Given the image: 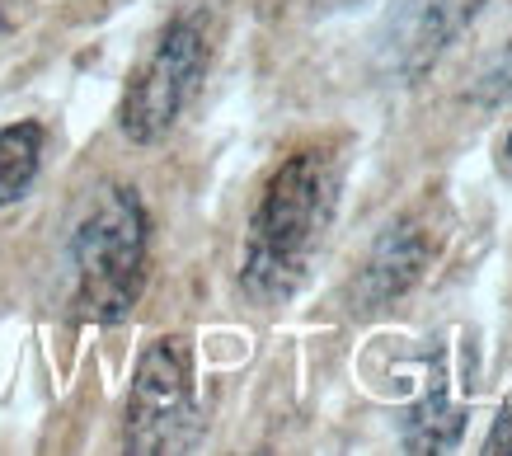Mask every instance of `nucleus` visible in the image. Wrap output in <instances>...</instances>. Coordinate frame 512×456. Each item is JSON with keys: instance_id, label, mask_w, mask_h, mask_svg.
Here are the masks:
<instances>
[{"instance_id": "nucleus-1", "label": "nucleus", "mask_w": 512, "mask_h": 456, "mask_svg": "<svg viewBox=\"0 0 512 456\" xmlns=\"http://www.w3.org/2000/svg\"><path fill=\"white\" fill-rule=\"evenodd\" d=\"M334 203H339V170L325 151L306 146L273 170L240 250V287L249 301H287L306 283Z\"/></svg>"}, {"instance_id": "nucleus-2", "label": "nucleus", "mask_w": 512, "mask_h": 456, "mask_svg": "<svg viewBox=\"0 0 512 456\" xmlns=\"http://www.w3.org/2000/svg\"><path fill=\"white\" fill-rule=\"evenodd\" d=\"M151 221L132 184H109L71 236V306L90 325H118L146 287Z\"/></svg>"}, {"instance_id": "nucleus-3", "label": "nucleus", "mask_w": 512, "mask_h": 456, "mask_svg": "<svg viewBox=\"0 0 512 456\" xmlns=\"http://www.w3.org/2000/svg\"><path fill=\"white\" fill-rule=\"evenodd\" d=\"M202 71H207V24L198 15H179L165 24L156 38L151 57L141 62L132 76L118 109V127L132 146H156L179 113L188 109V99L198 95Z\"/></svg>"}, {"instance_id": "nucleus-4", "label": "nucleus", "mask_w": 512, "mask_h": 456, "mask_svg": "<svg viewBox=\"0 0 512 456\" xmlns=\"http://www.w3.org/2000/svg\"><path fill=\"white\" fill-rule=\"evenodd\" d=\"M123 433L132 456H170L198 447L202 409L184 339H160L156 348H146L137 377H132V395H127Z\"/></svg>"}, {"instance_id": "nucleus-5", "label": "nucleus", "mask_w": 512, "mask_h": 456, "mask_svg": "<svg viewBox=\"0 0 512 456\" xmlns=\"http://www.w3.org/2000/svg\"><path fill=\"white\" fill-rule=\"evenodd\" d=\"M489 0H390L372 38V62L386 80H419L470 29Z\"/></svg>"}, {"instance_id": "nucleus-6", "label": "nucleus", "mask_w": 512, "mask_h": 456, "mask_svg": "<svg viewBox=\"0 0 512 456\" xmlns=\"http://www.w3.org/2000/svg\"><path fill=\"white\" fill-rule=\"evenodd\" d=\"M423 264H428V236H423V226L390 221L386 231L376 236V245L367 250V264L357 268L353 292H348L353 311L357 315L386 311L390 301H400L409 287L419 283Z\"/></svg>"}, {"instance_id": "nucleus-7", "label": "nucleus", "mask_w": 512, "mask_h": 456, "mask_svg": "<svg viewBox=\"0 0 512 456\" xmlns=\"http://www.w3.org/2000/svg\"><path fill=\"white\" fill-rule=\"evenodd\" d=\"M461 433H466V409L442 386H433L404 419V452H451Z\"/></svg>"}, {"instance_id": "nucleus-8", "label": "nucleus", "mask_w": 512, "mask_h": 456, "mask_svg": "<svg viewBox=\"0 0 512 456\" xmlns=\"http://www.w3.org/2000/svg\"><path fill=\"white\" fill-rule=\"evenodd\" d=\"M43 127L38 123H10L0 127V207L19 203L33 189L43 170Z\"/></svg>"}, {"instance_id": "nucleus-9", "label": "nucleus", "mask_w": 512, "mask_h": 456, "mask_svg": "<svg viewBox=\"0 0 512 456\" xmlns=\"http://www.w3.org/2000/svg\"><path fill=\"white\" fill-rule=\"evenodd\" d=\"M466 99L475 109H503V104H512V43H503V48L480 66V76L470 80Z\"/></svg>"}, {"instance_id": "nucleus-10", "label": "nucleus", "mask_w": 512, "mask_h": 456, "mask_svg": "<svg viewBox=\"0 0 512 456\" xmlns=\"http://www.w3.org/2000/svg\"><path fill=\"white\" fill-rule=\"evenodd\" d=\"M484 452L489 456L512 452V405H503V414L494 419V433H489V442H484Z\"/></svg>"}, {"instance_id": "nucleus-11", "label": "nucleus", "mask_w": 512, "mask_h": 456, "mask_svg": "<svg viewBox=\"0 0 512 456\" xmlns=\"http://www.w3.org/2000/svg\"><path fill=\"white\" fill-rule=\"evenodd\" d=\"M15 15H19V0H0V33L15 24Z\"/></svg>"}, {"instance_id": "nucleus-12", "label": "nucleus", "mask_w": 512, "mask_h": 456, "mask_svg": "<svg viewBox=\"0 0 512 456\" xmlns=\"http://www.w3.org/2000/svg\"><path fill=\"white\" fill-rule=\"evenodd\" d=\"M503 146H508V165H512V132H508V142H503Z\"/></svg>"}]
</instances>
